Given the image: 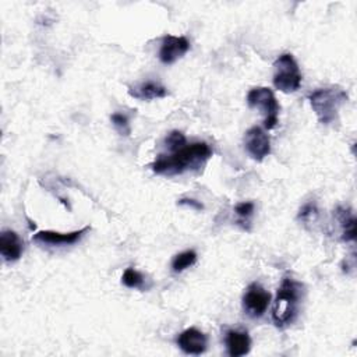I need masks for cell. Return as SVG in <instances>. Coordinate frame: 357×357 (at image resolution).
Returning a JSON list of instances; mask_svg holds the SVG:
<instances>
[{"instance_id": "1", "label": "cell", "mask_w": 357, "mask_h": 357, "mask_svg": "<svg viewBox=\"0 0 357 357\" xmlns=\"http://www.w3.org/2000/svg\"><path fill=\"white\" fill-rule=\"evenodd\" d=\"M211 156L212 149L206 142H191L169 155H159L151 167L156 174L174 176L188 170L201 169Z\"/></svg>"}, {"instance_id": "2", "label": "cell", "mask_w": 357, "mask_h": 357, "mask_svg": "<svg viewBox=\"0 0 357 357\" xmlns=\"http://www.w3.org/2000/svg\"><path fill=\"white\" fill-rule=\"evenodd\" d=\"M303 289L304 286L300 282L289 276L283 278L271 312L272 321L278 328H286L296 321L304 291Z\"/></svg>"}, {"instance_id": "3", "label": "cell", "mask_w": 357, "mask_h": 357, "mask_svg": "<svg viewBox=\"0 0 357 357\" xmlns=\"http://www.w3.org/2000/svg\"><path fill=\"white\" fill-rule=\"evenodd\" d=\"M308 100L319 123L328 126L336 121L339 109L347 100V92L337 85H331L311 92Z\"/></svg>"}, {"instance_id": "4", "label": "cell", "mask_w": 357, "mask_h": 357, "mask_svg": "<svg viewBox=\"0 0 357 357\" xmlns=\"http://www.w3.org/2000/svg\"><path fill=\"white\" fill-rule=\"evenodd\" d=\"M273 68H275V73H273L272 81L278 91L283 93H291L300 88L303 75L300 73L297 61L291 54L289 53L280 54L275 60Z\"/></svg>"}, {"instance_id": "5", "label": "cell", "mask_w": 357, "mask_h": 357, "mask_svg": "<svg viewBox=\"0 0 357 357\" xmlns=\"http://www.w3.org/2000/svg\"><path fill=\"white\" fill-rule=\"evenodd\" d=\"M247 103L250 107H258L264 113V127L266 130H272L276 127L279 121L280 106L271 88L255 86L250 89V92L247 93Z\"/></svg>"}, {"instance_id": "6", "label": "cell", "mask_w": 357, "mask_h": 357, "mask_svg": "<svg viewBox=\"0 0 357 357\" xmlns=\"http://www.w3.org/2000/svg\"><path fill=\"white\" fill-rule=\"evenodd\" d=\"M271 304V293L259 283L248 284L243 296V310L250 318H261Z\"/></svg>"}, {"instance_id": "7", "label": "cell", "mask_w": 357, "mask_h": 357, "mask_svg": "<svg viewBox=\"0 0 357 357\" xmlns=\"http://www.w3.org/2000/svg\"><path fill=\"white\" fill-rule=\"evenodd\" d=\"M244 148L254 160L261 162L271 153V138L264 128L254 126L244 134Z\"/></svg>"}, {"instance_id": "8", "label": "cell", "mask_w": 357, "mask_h": 357, "mask_svg": "<svg viewBox=\"0 0 357 357\" xmlns=\"http://www.w3.org/2000/svg\"><path fill=\"white\" fill-rule=\"evenodd\" d=\"M89 226H85L79 230H74L70 233H59L53 230H40L32 236V241L45 244V245H53V247H64V245H73L77 241L82 238V236L89 230Z\"/></svg>"}, {"instance_id": "9", "label": "cell", "mask_w": 357, "mask_h": 357, "mask_svg": "<svg viewBox=\"0 0 357 357\" xmlns=\"http://www.w3.org/2000/svg\"><path fill=\"white\" fill-rule=\"evenodd\" d=\"M190 50V42L185 36L166 35L159 49V60L163 64H173Z\"/></svg>"}, {"instance_id": "10", "label": "cell", "mask_w": 357, "mask_h": 357, "mask_svg": "<svg viewBox=\"0 0 357 357\" xmlns=\"http://www.w3.org/2000/svg\"><path fill=\"white\" fill-rule=\"evenodd\" d=\"M177 346L185 353L199 356L206 350L208 339L204 332L197 328H187L177 336Z\"/></svg>"}, {"instance_id": "11", "label": "cell", "mask_w": 357, "mask_h": 357, "mask_svg": "<svg viewBox=\"0 0 357 357\" xmlns=\"http://www.w3.org/2000/svg\"><path fill=\"white\" fill-rule=\"evenodd\" d=\"M225 343L227 349V354L230 357H241L250 353L251 349V337L245 331L230 329L226 332Z\"/></svg>"}, {"instance_id": "12", "label": "cell", "mask_w": 357, "mask_h": 357, "mask_svg": "<svg viewBox=\"0 0 357 357\" xmlns=\"http://www.w3.org/2000/svg\"><path fill=\"white\" fill-rule=\"evenodd\" d=\"M24 244L13 230H3L0 234V254L6 262H14L21 258Z\"/></svg>"}, {"instance_id": "13", "label": "cell", "mask_w": 357, "mask_h": 357, "mask_svg": "<svg viewBox=\"0 0 357 357\" xmlns=\"http://www.w3.org/2000/svg\"><path fill=\"white\" fill-rule=\"evenodd\" d=\"M130 96L138 99V100H152V99H160L167 95V89L155 81H145L141 84H137L134 86L128 88Z\"/></svg>"}, {"instance_id": "14", "label": "cell", "mask_w": 357, "mask_h": 357, "mask_svg": "<svg viewBox=\"0 0 357 357\" xmlns=\"http://www.w3.org/2000/svg\"><path fill=\"white\" fill-rule=\"evenodd\" d=\"M336 216L342 227V240L353 241L356 238V216L350 209L343 206L336 209Z\"/></svg>"}, {"instance_id": "15", "label": "cell", "mask_w": 357, "mask_h": 357, "mask_svg": "<svg viewBox=\"0 0 357 357\" xmlns=\"http://www.w3.org/2000/svg\"><path fill=\"white\" fill-rule=\"evenodd\" d=\"M197 261V252L194 250H187L183 251L172 259V269L173 272H183L184 269L192 266Z\"/></svg>"}, {"instance_id": "16", "label": "cell", "mask_w": 357, "mask_h": 357, "mask_svg": "<svg viewBox=\"0 0 357 357\" xmlns=\"http://www.w3.org/2000/svg\"><path fill=\"white\" fill-rule=\"evenodd\" d=\"M121 283L130 289H144L145 278L141 272L134 268H127L121 276Z\"/></svg>"}, {"instance_id": "17", "label": "cell", "mask_w": 357, "mask_h": 357, "mask_svg": "<svg viewBox=\"0 0 357 357\" xmlns=\"http://www.w3.org/2000/svg\"><path fill=\"white\" fill-rule=\"evenodd\" d=\"M187 144V139L184 137V134L181 131L173 130L172 132L167 134V137L165 138V145L170 152H174L177 149H180L181 146H184Z\"/></svg>"}, {"instance_id": "18", "label": "cell", "mask_w": 357, "mask_h": 357, "mask_svg": "<svg viewBox=\"0 0 357 357\" xmlns=\"http://www.w3.org/2000/svg\"><path fill=\"white\" fill-rule=\"evenodd\" d=\"M110 120H112L114 128H116L121 135H130L131 127H130V123H128V117H127L126 114L113 113V114L110 116Z\"/></svg>"}, {"instance_id": "19", "label": "cell", "mask_w": 357, "mask_h": 357, "mask_svg": "<svg viewBox=\"0 0 357 357\" xmlns=\"http://www.w3.org/2000/svg\"><path fill=\"white\" fill-rule=\"evenodd\" d=\"M254 204L247 201V202H240L234 206V212L236 215L240 218V223L248 222V219L251 218V215L254 213Z\"/></svg>"}, {"instance_id": "20", "label": "cell", "mask_w": 357, "mask_h": 357, "mask_svg": "<svg viewBox=\"0 0 357 357\" xmlns=\"http://www.w3.org/2000/svg\"><path fill=\"white\" fill-rule=\"evenodd\" d=\"M317 206H315V204H312V202H310V204H305L301 209H300V213H298V219H301V220H308V219H311L312 216H315L317 215Z\"/></svg>"}, {"instance_id": "21", "label": "cell", "mask_w": 357, "mask_h": 357, "mask_svg": "<svg viewBox=\"0 0 357 357\" xmlns=\"http://www.w3.org/2000/svg\"><path fill=\"white\" fill-rule=\"evenodd\" d=\"M178 205H188V206H191V208H194L197 211L204 209L201 202H198L195 199H191V198H181V199H178Z\"/></svg>"}]
</instances>
